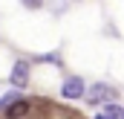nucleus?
Masks as SVG:
<instances>
[{"instance_id":"5","label":"nucleus","mask_w":124,"mask_h":119,"mask_svg":"<svg viewBox=\"0 0 124 119\" xmlns=\"http://www.w3.org/2000/svg\"><path fill=\"white\" fill-rule=\"evenodd\" d=\"M98 119H124V110L118 105H104V110L98 113Z\"/></svg>"},{"instance_id":"4","label":"nucleus","mask_w":124,"mask_h":119,"mask_svg":"<svg viewBox=\"0 0 124 119\" xmlns=\"http://www.w3.org/2000/svg\"><path fill=\"white\" fill-rule=\"evenodd\" d=\"M26 113H29V102H23V99H15L6 108V116L9 119H20V116H26Z\"/></svg>"},{"instance_id":"2","label":"nucleus","mask_w":124,"mask_h":119,"mask_svg":"<svg viewBox=\"0 0 124 119\" xmlns=\"http://www.w3.org/2000/svg\"><path fill=\"white\" fill-rule=\"evenodd\" d=\"M107 99H116V90L110 87V84H93L90 102H93V105H101V102H107Z\"/></svg>"},{"instance_id":"1","label":"nucleus","mask_w":124,"mask_h":119,"mask_svg":"<svg viewBox=\"0 0 124 119\" xmlns=\"http://www.w3.org/2000/svg\"><path fill=\"white\" fill-rule=\"evenodd\" d=\"M26 81H29V61H17L15 64V70H12V87H26Z\"/></svg>"},{"instance_id":"3","label":"nucleus","mask_w":124,"mask_h":119,"mask_svg":"<svg viewBox=\"0 0 124 119\" xmlns=\"http://www.w3.org/2000/svg\"><path fill=\"white\" fill-rule=\"evenodd\" d=\"M61 93L66 99H81V96H84V81H81L78 76H72V79H66V84L61 87Z\"/></svg>"}]
</instances>
